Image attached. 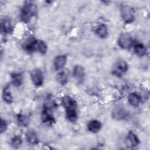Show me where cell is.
<instances>
[{
    "instance_id": "cell-1",
    "label": "cell",
    "mask_w": 150,
    "mask_h": 150,
    "mask_svg": "<svg viewBox=\"0 0 150 150\" xmlns=\"http://www.w3.org/2000/svg\"><path fill=\"white\" fill-rule=\"evenodd\" d=\"M37 7L31 2H26L21 12V20L25 23H28L31 18L36 13Z\"/></svg>"
},
{
    "instance_id": "cell-2",
    "label": "cell",
    "mask_w": 150,
    "mask_h": 150,
    "mask_svg": "<svg viewBox=\"0 0 150 150\" xmlns=\"http://www.w3.org/2000/svg\"><path fill=\"white\" fill-rule=\"evenodd\" d=\"M25 49L28 52L38 51L41 54H45L47 51V46L42 40H32L25 45Z\"/></svg>"
},
{
    "instance_id": "cell-3",
    "label": "cell",
    "mask_w": 150,
    "mask_h": 150,
    "mask_svg": "<svg viewBox=\"0 0 150 150\" xmlns=\"http://www.w3.org/2000/svg\"><path fill=\"white\" fill-rule=\"evenodd\" d=\"M121 14L122 19L126 23H131L134 20V12L133 9L127 5H124L121 8Z\"/></svg>"
},
{
    "instance_id": "cell-4",
    "label": "cell",
    "mask_w": 150,
    "mask_h": 150,
    "mask_svg": "<svg viewBox=\"0 0 150 150\" xmlns=\"http://www.w3.org/2000/svg\"><path fill=\"white\" fill-rule=\"evenodd\" d=\"M127 69H128L127 63L123 60H120L117 62L114 65L112 73L115 76L120 77L127 71Z\"/></svg>"
},
{
    "instance_id": "cell-5",
    "label": "cell",
    "mask_w": 150,
    "mask_h": 150,
    "mask_svg": "<svg viewBox=\"0 0 150 150\" xmlns=\"http://www.w3.org/2000/svg\"><path fill=\"white\" fill-rule=\"evenodd\" d=\"M118 43L121 48L127 49L129 48L132 44V38L128 33H122L119 37Z\"/></svg>"
},
{
    "instance_id": "cell-6",
    "label": "cell",
    "mask_w": 150,
    "mask_h": 150,
    "mask_svg": "<svg viewBox=\"0 0 150 150\" xmlns=\"http://www.w3.org/2000/svg\"><path fill=\"white\" fill-rule=\"evenodd\" d=\"M30 77L33 84L35 86H40L43 84V73L40 69H36L32 70L30 72Z\"/></svg>"
},
{
    "instance_id": "cell-7",
    "label": "cell",
    "mask_w": 150,
    "mask_h": 150,
    "mask_svg": "<svg viewBox=\"0 0 150 150\" xmlns=\"http://www.w3.org/2000/svg\"><path fill=\"white\" fill-rule=\"evenodd\" d=\"M112 117L113 118L117 120H124L128 117V112L123 107H117L112 110Z\"/></svg>"
},
{
    "instance_id": "cell-8",
    "label": "cell",
    "mask_w": 150,
    "mask_h": 150,
    "mask_svg": "<svg viewBox=\"0 0 150 150\" xmlns=\"http://www.w3.org/2000/svg\"><path fill=\"white\" fill-rule=\"evenodd\" d=\"M139 143L137 135L132 131H129L126 138V144L131 148L137 146Z\"/></svg>"
},
{
    "instance_id": "cell-9",
    "label": "cell",
    "mask_w": 150,
    "mask_h": 150,
    "mask_svg": "<svg viewBox=\"0 0 150 150\" xmlns=\"http://www.w3.org/2000/svg\"><path fill=\"white\" fill-rule=\"evenodd\" d=\"M42 121L48 125H52L55 122V120L49 111L44 108L42 113Z\"/></svg>"
},
{
    "instance_id": "cell-10",
    "label": "cell",
    "mask_w": 150,
    "mask_h": 150,
    "mask_svg": "<svg viewBox=\"0 0 150 150\" xmlns=\"http://www.w3.org/2000/svg\"><path fill=\"white\" fill-rule=\"evenodd\" d=\"M66 62V56L65 55H59L54 59V66L56 70L62 69Z\"/></svg>"
},
{
    "instance_id": "cell-11",
    "label": "cell",
    "mask_w": 150,
    "mask_h": 150,
    "mask_svg": "<svg viewBox=\"0 0 150 150\" xmlns=\"http://www.w3.org/2000/svg\"><path fill=\"white\" fill-rule=\"evenodd\" d=\"M73 74L76 80L81 81L84 77V70L81 66L76 65L73 68Z\"/></svg>"
},
{
    "instance_id": "cell-12",
    "label": "cell",
    "mask_w": 150,
    "mask_h": 150,
    "mask_svg": "<svg viewBox=\"0 0 150 150\" xmlns=\"http://www.w3.org/2000/svg\"><path fill=\"white\" fill-rule=\"evenodd\" d=\"M88 129L93 133L97 132L101 128V124L99 121L92 120L90 121L87 125Z\"/></svg>"
},
{
    "instance_id": "cell-13",
    "label": "cell",
    "mask_w": 150,
    "mask_h": 150,
    "mask_svg": "<svg viewBox=\"0 0 150 150\" xmlns=\"http://www.w3.org/2000/svg\"><path fill=\"white\" fill-rule=\"evenodd\" d=\"M62 104L66 109L77 107L76 101L69 96H65L62 98Z\"/></svg>"
},
{
    "instance_id": "cell-14",
    "label": "cell",
    "mask_w": 150,
    "mask_h": 150,
    "mask_svg": "<svg viewBox=\"0 0 150 150\" xmlns=\"http://www.w3.org/2000/svg\"><path fill=\"white\" fill-rule=\"evenodd\" d=\"M12 25L9 19H4L1 22V32L4 33H9L12 31Z\"/></svg>"
},
{
    "instance_id": "cell-15",
    "label": "cell",
    "mask_w": 150,
    "mask_h": 150,
    "mask_svg": "<svg viewBox=\"0 0 150 150\" xmlns=\"http://www.w3.org/2000/svg\"><path fill=\"white\" fill-rule=\"evenodd\" d=\"M56 104L51 96H49L46 97L43 105V108L47 110H51L54 108H56Z\"/></svg>"
},
{
    "instance_id": "cell-16",
    "label": "cell",
    "mask_w": 150,
    "mask_h": 150,
    "mask_svg": "<svg viewBox=\"0 0 150 150\" xmlns=\"http://www.w3.org/2000/svg\"><path fill=\"white\" fill-rule=\"evenodd\" d=\"M66 117L69 121L75 122L77 118L76 108H70L66 109Z\"/></svg>"
},
{
    "instance_id": "cell-17",
    "label": "cell",
    "mask_w": 150,
    "mask_h": 150,
    "mask_svg": "<svg viewBox=\"0 0 150 150\" xmlns=\"http://www.w3.org/2000/svg\"><path fill=\"white\" fill-rule=\"evenodd\" d=\"M26 137L27 141L29 144L32 145H36L38 144V138L36 134L34 131H30L28 132L26 135Z\"/></svg>"
},
{
    "instance_id": "cell-18",
    "label": "cell",
    "mask_w": 150,
    "mask_h": 150,
    "mask_svg": "<svg viewBox=\"0 0 150 150\" xmlns=\"http://www.w3.org/2000/svg\"><path fill=\"white\" fill-rule=\"evenodd\" d=\"M96 33L100 38H105L108 35L107 28L105 25H100L97 28Z\"/></svg>"
},
{
    "instance_id": "cell-19",
    "label": "cell",
    "mask_w": 150,
    "mask_h": 150,
    "mask_svg": "<svg viewBox=\"0 0 150 150\" xmlns=\"http://www.w3.org/2000/svg\"><path fill=\"white\" fill-rule=\"evenodd\" d=\"M128 101L129 103L134 106H137L138 105L140 102H141V97L136 94V93H131L128 96Z\"/></svg>"
},
{
    "instance_id": "cell-20",
    "label": "cell",
    "mask_w": 150,
    "mask_h": 150,
    "mask_svg": "<svg viewBox=\"0 0 150 150\" xmlns=\"http://www.w3.org/2000/svg\"><path fill=\"white\" fill-rule=\"evenodd\" d=\"M12 78V84L16 86L19 87L22 83V76L20 73H13L11 76Z\"/></svg>"
},
{
    "instance_id": "cell-21",
    "label": "cell",
    "mask_w": 150,
    "mask_h": 150,
    "mask_svg": "<svg viewBox=\"0 0 150 150\" xmlns=\"http://www.w3.org/2000/svg\"><path fill=\"white\" fill-rule=\"evenodd\" d=\"M134 51L137 55L142 56L146 53V48L142 43H137L134 46Z\"/></svg>"
},
{
    "instance_id": "cell-22",
    "label": "cell",
    "mask_w": 150,
    "mask_h": 150,
    "mask_svg": "<svg viewBox=\"0 0 150 150\" xmlns=\"http://www.w3.org/2000/svg\"><path fill=\"white\" fill-rule=\"evenodd\" d=\"M2 97L4 101L6 103L10 104L12 102V97L11 94L10 90H9V87L8 86L5 87L3 91V94H2Z\"/></svg>"
},
{
    "instance_id": "cell-23",
    "label": "cell",
    "mask_w": 150,
    "mask_h": 150,
    "mask_svg": "<svg viewBox=\"0 0 150 150\" xmlns=\"http://www.w3.org/2000/svg\"><path fill=\"white\" fill-rule=\"evenodd\" d=\"M18 124L21 127H26L29 123V119L27 116L23 114H19L17 117Z\"/></svg>"
},
{
    "instance_id": "cell-24",
    "label": "cell",
    "mask_w": 150,
    "mask_h": 150,
    "mask_svg": "<svg viewBox=\"0 0 150 150\" xmlns=\"http://www.w3.org/2000/svg\"><path fill=\"white\" fill-rule=\"evenodd\" d=\"M56 78H57V80L58 81V82L62 85H64L67 83V76L66 73H65L63 71L57 74Z\"/></svg>"
},
{
    "instance_id": "cell-25",
    "label": "cell",
    "mask_w": 150,
    "mask_h": 150,
    "mask_svg": "<svg viewBox=\"0 0 150 150\" xmlns=\"http://www.w3.org/2000/svg\"><path fill=\"white\" fill-rule=\"evenodd\" d=\"M22 144V139L19 137H15L11 140V145L12 146L15 148H18Z\"/></svg>"
},
{
    "instance_id": "cell-26",
    "label": "cell",
    "mask_w": 150,
    "mask_h": 150,
    "mask_svg": "<svg viewBox=\"0 0 150 150\" xmlns=\"http://www.w3.org/2000/svg\"><path fill=\"white\" fill-rule=\"evenodd\" d=\"M7 128V124L5 120L1 118V124H0V131L1 133H3L5 132Z\"/></svg>"
}]
</instances>
